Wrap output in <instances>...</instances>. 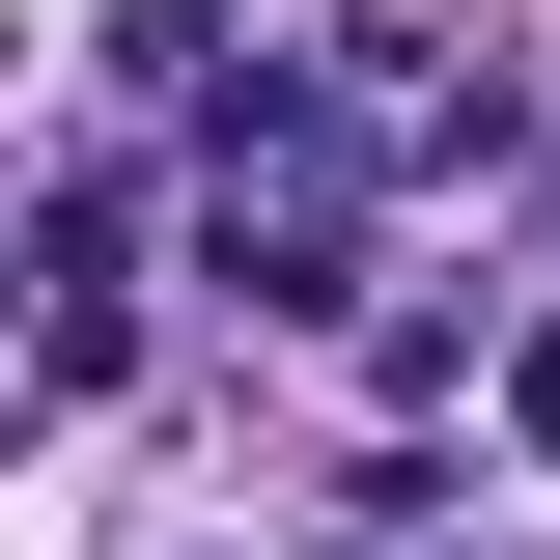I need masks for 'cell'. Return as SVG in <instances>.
<instances>
[{"label":"cell","mask_w":560,"mask_h":560,"mask_svg":"<svg viewBox=\"0 0 560 560\" xmlns=\"http://www.w3.org/2000/svg\"><path fill=\"white\" fill-rule=\"evenodd\" d=\"M113 84H224V0H113Z\"/></svg>","instance_id":"obj_1"},{"label":"cell","mask_w":560,"mask_h":560,"mask_svg":"<svg viewBox=\"0 0 560 560\" xmlns=\"http://www.w3.org/2000/svg\"><path fill=\"white\" fill-rule=\"evenodd\" d=\"M504 448H533V477H560V337H504Z\"/></svg>","instance_id":"obj_2"}]
</instances>
